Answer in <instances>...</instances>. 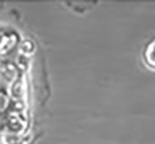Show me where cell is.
I'll return each instance as SVG.
<instances>
[{"mask_svg": "<svg viewBox=\"0 0 155 144\" xmlns=\"http://www.w3.org/2000/svg\"><path fill=\"white\" fill-rule=\"evenodd\" d=\"M144 61L149 67L155 70V39L147 44L144 50Z\"/></svg>", "mask_w": 155, "mask_h": 144, "instance_id": "obj_1", "label": "cell"}]
</instances>
